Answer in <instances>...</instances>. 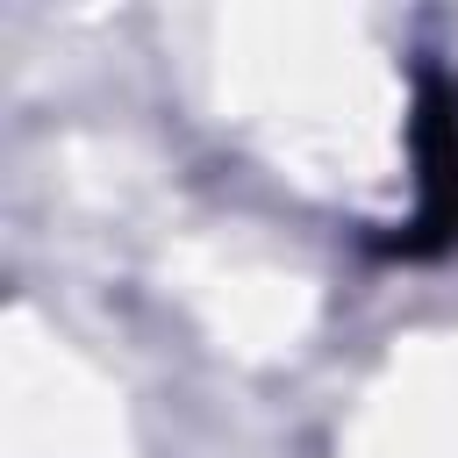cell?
<instances>
[{"label":"cell","mask_w":458,"mask_h":458,"mask_svg":"<svg viewBox=\"0 0 458 458\" xmlns=\"http://www.w3.org/2000/svg\"><path fill=\"white\" fill-rule=\"evenodd\" d=\"M415 150H422V215L408 222L415 236L401 250H437L458 236V86L422 79V114H415Z\"/></svg>","instance_id":"obj_1"}]
</instances>
